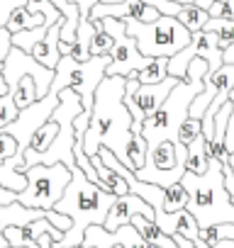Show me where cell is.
I'll list each match as a JSON object with an SVG mask.
<instances>
[{"mask_svg": "<svg viewBox=\"0 0 234 248\" xmlns=\"http://www.w3.org/2000/svg\"><path fill=\"white\" fill-rule=\"evenodd\" d=\"M195 56L207 59V63H210L207 73H215V71H219L224 66V51L219 49L217 37L212 32H207V30H200V32L193 34V39H190V44L185 49H181L176 56L168 59V76H173L178 80H185L188 66H190V61Z\"/></svg>", "mask_w": 234, "mask_h": 248, "instance_id": "cell-11", "label": "cell"}, {"mask_svg": "<svg viewBox=\"0 0 234 248\" xmlns=\"http://www.w3.org/2000/svg\"><path fill=\"white\" fill-rule=\"evenodd\" d=\"M132 78H137L139 83H161V80H166L168 78V59H154L147 68H142Z\"/></svg>", "mask_w": 234, "mask_h": 248, "instance_id": "cell-24", "label": "cell"}, {"mask_svg": "<svg viewBox=\"0 0 234 248\" xmlns=\"http://www.w3.org/2000/svg\"><path fill=\"white\" fill-rule=\"evenodd\" d=\"M176 20H178L190 34H195V32L205 30V25H207V20H210V13L193 3V5H183L181 13L176 15Z\"/></svg>", "mask_w": 234, "mask_h": 248, "instance_id": "cell-18", "label": "cell"}, {"mask_svg": "<svg viewBox=\"0 0 234 248\" xmlns=\"http://www.w3.org/2000/svg\"><path fill=\"white\" fill-rule=\"evenodd\" d=\"M61 27H64V20H59V22L44 34V39L32 49V56H34L42 66L54 68V71H56L59 59H61V51H59V44H61Z\"/></svg>", "mask_w": 234, "mask_h": 248, "instance_id": "cell-14", "label": "cell"}, {"mask_svg": "<svg viewBox=\"0 0 234 248\" xmlns=\"http://www.w3.org/2000/svg\"><path fill=\"white\" fill-rule=\"evenodd\" d=\"M110 248H127V246H122V243H115V246H110Z\"/></svg>", "mask_w": 234, "mask_h": 248, "instance_id": "cell-34", "label": "cell"}, {"mask_svg": "<svg viewBox=\"0 0 234 248\" xmlns=\"http://www.w3.org/2000/svg\"><path fill=\"white\" fill-rule=\"evenodd\" d=\"M173 3H178V5H193L195 0H173Z\"/></svg>", "mask_w": 234, "mask_h": 248, "instance_id": "cell-33", "label": "cell"}, {"mask_svg": "<svg viewBox=\"0 0 234 248\" xmlns=\"http://www.w3.org/2000/svg\"><path fill=\"white\" fill-rule=\"evenodd\" d=\"M178 85V78L168 76L161 83H139L137 78H127L125 88V105L132 114V134L142 137V124L147 117H151L171 95V90Z\"/></svg>", "mask_w": 234, "mask_h": 248, "instance_id": "cell-9", "label": "cell"}, {"mask_svg": "<svg viewBox=\"0 0 234 248\" xmlns=\"http://www.w3.org/2000/svg\"><path fill=\"white\" fill-rule=\"evenodd\" d=\"M10 51H13V32L8 27H3V30H0V66L5 63Z\"/></svg>", "mask_w": 234, "mask_h": 248, "instance_id": "cell-30", "label": "cell"}, {"mask_svg": "<svg viewBox=\"0 0 234 248\" xmlns=\"http://www.w3.org/2000/svg\"><path fill=\"white\" fill-rule=\"evenodd\" d=\"M185 161H188V146L168 139V141H161L154 149H149L147 163L139 170H134V175L144 183H151V185H159L166 190L183 180V175L188 170Z\"/></svg>", "mask_w": 234, "mask_h": 248, "instance_id": "cell-7", "label": "cell"}, {"mask_svg": "<svg viewBox=\"0 0 234 248\" xmlns=\"http://www.w3.org/2000/svg\"><path fill=\"white\" fill-rule=\"evenodd\" d=\"M183 187L188 190V212L195 217L200 229H210L215 224H234V200L224 187L222 163L210 156V168L202 175L185 170Z\"/></svg>", "mask_w": 234, "mask_h": 248, "instance_id": "cell-3", "label": "cell"}, {"mask_svg": "<svg viewBox=\"0 0 234 248\" xmlns=\"http://www.w3.org/2000/svg\"><path fill=\"white\" fill-rule=\"evenodd\" d=\"M47 209H34V207H25L20 202H10L5 207H0V248H10L8 238H5V229L10 226H25L30 221L44 219Z\"/></svg>", "mask_w": 234, "mask_h": 248, "instance_id": "cell-13", "label": "cell"}, {"mask_svg": "<svg viewBox=\"0 0 234 248\" xmlns=\"http://www.w3.org/2000/svg\"><path fill=\"white\" fill-rule=\"evenodd\" d=\"M61 102V93L56 90H49L44 97H39L34 105L20 109V117L15 122H10L8 127H3L8 134H13L17 139V154H25L32 144V137L37 134V129L42 127V124H47L54 114V109L59 107Z\"/></svg>", "mask_w": 234, "mask_h": 248, "instance_id": "cell-10", "label": "cell"}, {"mask_svg": "<svg viewBox=\"0 0 234 248\" xmlns=\"http://www.w3.org/2000/svg\"><path fill=\"white\" fill-rule=\"evenodd\" d=\"M125 76H105L95 90L93 109H90V127L83 137V149L93 158L100 146L110 149L130 168V144L132 134V114L125 105Z\"/></svg>", "mask_w": 234, "mask_h": 248, "instance_id": "cell-1", "label": "cell"}, {"mask_svg": "<svg viewBox=\"0 0 234 248\" xmlns=\"http://www.w3.org/2000/svg\"><path fill=\"white\" fill-rule=\"evenodd\" d=\"M56 137H59V122H56V119H49L47 124H42V127L37 129V134L32 137L30 149H34L37 154H44V151L54 144Z\"/></svg>", "mask_w": 234, "mask_h": 248, "instance_id": "cell-21", "label": "cell"}, {"mask_svg": "<svg viewBox=\"0 0 234 248\" xmlns=\"http://www.w3.org/2000/svg\"><path fill=\"white\" fill-rule=\"evenodd\" d=\"M110 61H112L110 56H90L88 61H76L71 56H61L59 66H56V78H54L51 90L61 93L64 88H73L81 95L83 107L90 112L93 100H95V90L102 83Z\"/></svg>", "mask_w": 234, "mask_h": 248, "instance_id": "cell-5", "label": "cell"}, {"mask_svg": "<svg viewBox=\"0 0 234 248\" xmlns=\"http://www.w3.org/2000/svg\"><path fill=\"white\" fill-rule=\"evenodd\" d=\"M20 5H27V0H0V30L8 25L10 15H13Z\"/></svg>", "mask_w": 234, "mask_h": 248, "instance_id": "cell-29", "label": "cell"}, {"mask_svg": "<svg viewBox=\"0 0 234 248\" xmlns=\"http://www.w3.org/2000/svg\"><path fill=\"white\" fill-rule=\"evenodd\" d=\"M51 27L44 22V25H39V27H32V30H22V32H17V34H13V46H17V49H22V51H27V54H32V49L44 39V34L49 32Z\"/></svg>", "mask_w": 234, "mask_h": 248, "instance_id": "cell-20", "label": "cell"}, {"mask_svg": "<svg viewBox=\"0 0 234 248\" xmlns=\"http://www.w3.org/2000/svg\"><path fill=\"white\" fill-rule=\"evenodd\" d=\"M47 22V17L42 15V13H30L27 10V5H20L13 15H10V20H8V30L13 32V34H17V32H22V30H32V27H39V25H44Z\"/></svg>", "mask_w": 234, "mask_h": 248, "instance_id": "cell-19", "label": "cell"}, {"mask_svg": "<svg viewBox=\"0 0 234 248\" xmlns=\"http://www.w3.org/2000/svg\"><path fill=\"white\" fill-rule=\"evenodd\" d=\"M130 224L142 233V238H144V241H149V243H154V246H159V248H178V243L173 241V236L164 233V231L156 226V221L147 219L144 214H134Z\"/></svg>", "mask_w": 234, "mask_h": 248, "instance_id": "cell-15", "label": "cell"}, {"mask_svg": "<svg viewBox=\"0 0 234 248\" xmlns=\"http://www.w3.org/2000/svg\"><path fill=\"white\" fill-rule=\"evenodd\" d=\"M15 154H17V139L8 134L5 129H0V163H5Z\"/></svg>", "mask_w": 234, "mask_h": 248, "instance_id": "cell-28", "label": "cell"}, {"mask_svg": "<svg viewBox=\"0 0 234 248\" xmlns=\"http://www.w3.org/2000/svg\"><path fill=\"white\" fill-rule=\"evenodd\" d=\"M71 175L73 178H71L66 192L54 204V212L71 217V229L64 233V238L59 243H54V248H76V246H81L88 226H93V224L105 226L110 207L117 200L115 195L105 192L100 185L90 183L88 175L78 166L71 170Z\"/></svg>", "mask_w": 234, "mask_h": 248, "instance_id": "cell-2", "label": "cell"}, {"mask_svg": "<svg viewBox=\"0 0 234 248\" xmlns=\"http://www.w3.org/2000/svg\"><path fill=\"white\" fill-rule=\"evenodd\" d=\"M205 30L217 37V44H219L222 51L234 44V20H212L210 17L207 25H205Z\"/></svg>", "mask_w": 234, "mask_h": 248, "instance_id": "cell-22", "label": "cell"}, {"mask_svg": "<svg viewBox=\"0 0 234 248\" xmlns=\"http://www.w3.org/2000/svg\"><path fill=\"white\" fill-rule=\"evenodd\" d=\"M188 190L183 187V183H176L171 187H166V197H164V212L166 214H173V212H181L188 207Z\"/></svg>", "mask_w": 234, "mask_h": 248, "instance_id": "cell-23", "label": "cell"}, {"mask_svg": "<svg viewBox=\"0 0 234 248\" xmlns=\"http://www.w3.org/2000/svg\"><path fill=\"white\" fill-rule=\"evenodd\" d=\"M134 214H144L147 219L156 221L154 207L147 204L139 195H132V192H130V195H122V197L115 200V204L110 207V214H107V219H105V229H107V231H117L120 226L130 224Z\"/></svg>", "mask_w": 234, "mask_h": 248, "instance_id": "cell-12", "label": "cell"}, {"mask_svg": "<svg viewBox=\"0 0 234 248\" xmlns=\"http://www.w3.org/2000/svg\"><path fill=\"white\" fill-rule=\"evenodd\" d=\"M17 117H20V107L15 105L13 95L10 93L8 95H0V129L8 127V124L15 122Z\"/></svg>", "mask_w": 234, "mask_h": 248, "instance_id": "cell-26", "label": "cell"}, {"mask_svg": "<svg viewBox=\"0 0 234 248\" xmlns=\"http://www.w3.org/2000/svg\"><path fill=\"white\" fill-rule=\"evenodd\" d=\"M185 168L195 175H202L207 173L210 168V154H207V139L200 134L195 137L193 144H188V161H185Z\"/></svg>", "mask_w": 234, "mask_h": 248, "instance_id": "cell-16", "label": "cell"}, {"mask_svg": "<svg viewBox=\"0 0 234 248\" xmlns=\"http://www.w3.org/2000/svg\"><path fill=\"white\" fill-rule=\"evenodd\" d=\"M224 63H234V44L224 49Z\"/></svg>", "mask_w": 234, "mask_h": 248, "instance_id": "cell-32", "label": "cell"}, {"mask_svg": "<svg viewBox=\"0 0 234 248\" xmlns=\"http://www.w3.org/2000/svg\"><path fill=\"white\" fill-rule=\"evenodd\" d=\"M127 34L137 42L139 51L147 59H171L181 49H185L193 39V34L168 15H161L154 22H139V20H125Z\"/></svg>", "mask_w": 234, "mask_h": 248, "instance_id": "cell-4", "label": "cell"}, {"mask_svg": "<svg viewBox=\"0 0 234 248\" xmlns=\"http://www.w3.org/2000/svg\"><path fill=\"white\" fill-rule=\"evenodd\" d=\"M27 175V187L17 195V202L25 207H34V209H54V204L61 200V195L66 192L68 183H71V170L64 163H54V166H32L25 170Z\"/></svg>", "mask_w": 234, "mask_h": 248, "instance_id": "cell-6", "label": "cell"}, {"mask_svg": "<svg viewBox=\"0 0 234 248\" xmlns=\"http://www.w3.org/2000/svg\"><path fill=\"white\" fill-rule=\"evenodd\" d=\"M112 44H115V39H112L107 32L95 34V37H93V42H90V56H110Z\"/></svg>", "mask_w": 234, "mask_h": 248, "instance_id": "cell-27", "label": "cell"}, {"mask_svg": "<svg viewBox=\"0 0 234 248\" xmlns=\"http://www.w3.org/2000/svg\"><path fill=\"white\" fill-rule=\"evenodd\" d=\"M102 27L105 32L115 39L112 51H110V66L105 71V76H125L132 78L134 73H139L142 68H147L154 59H147L137 42L127 34V22L125 20H115V17H102Z\"/></svg>", "mask_w": 234, "mask_h": 248, "instance_id": "cell-8", "label": "cell"}, {"mask_svg": "<svg viewBox=\"0 0 234 248\" xmlns=\"http://www.w3.org/2000/svg\"><path fill=\"white\" fill-rule=\"evenodd\" d=\"M10 95H13V100H15V105H17L20 109H25V107L34 105V102L39 100L34 76H22L15 85H10Z\"/></svg>", "mask_w": 234, "mask_h": 248, "instance_id": "cell-17", "label": "cell"}, {"mask_svg": "<svg viewBox=\"0 0 234 248\" xmlns=\"http://www.w3.org/2000/svg\"><path fill=\"white\" fill-rule=\"evenodd\" d=\"M202 134V122L200 119H195V117H185V122L181 124V129H178V137H176V141H181V144H193L195 141V137H200Z\"/></svg>", "mask_w": 234, "mask_h": 248, "instance_id": "cell-25", "label": "cell"}, {"mask_svg": "<svg viewBox=\"0 0 234 248\" xmlns=\"http://www.w3.org/2000/svg\"><path fill=\"white\" fill-rule=\"evenodd\" d=\"M68 3H76L78 5V13H81V20L78 22H83V20H90V10L100 3V0H68Z\"/></svg>", "mask_w": 234, "mask_h": 248, "instance_id": "cell-31", "label": "cell"}]
</instances>
